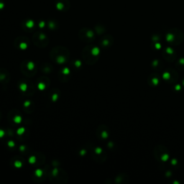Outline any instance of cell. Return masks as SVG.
<instances>
[{"instance_id": "6da1fadb", "label": "cell", "mask_w": 184, "mask_h": 184, "mask_svg": "<svg viewBox=\"0 0 184 184\" xmlns=\"http://www.w3.org/2000/svg\"><path fill=\"white\" fill-rule=\"evenodd\" d=\"M166 39L170 44L173 45H178L183 42L184 35L181 30L177 28H173L168 30L166 35Z\"/></svg>"}, {"instance_id": "7a4b0ae2", "label": "cell", "mask_w": 184, "mask_h": 184, "mask_svg": "<svg viewBox=\"0 0 184 184\" xmlns=\"http://www.w3.org/2000/svg\"><path fill=\"white\" fill-rule=\"evenodd\" d=\"M164 79L168 83H174L178 79V74L176 71L171 69V70H167L163 75Z\"/></svg>"}, {"instance_id": "3957f363", "label": "cell", "mask_w": 184, "mask_h": 184, "mask_svg": "<svg viewBox=\"0 0 184 184\" xmlns=\"http://www.w3.org/2000/svg\"><path fill=\"white\" fill-rule=\"evenodd\" d=\"M162 56L163 58L167 60L168 62H171L175 60L176 57V53L173 51V50L171 48H166L165 51L162 53Z\"/></svg>"}, {"instance_id": "277c9868", "label": "cell", "mask_w": 184, "mask_h": 184, "mask_svg": "<svg viewBox=\"0 0 184 184\" xmlns=\"http://www.w3.org/2000/svg\"><path fill=\"white\" fill-rule=\"evenodd\" d=\"M160 79H159L158 74H152L150 76H149L148 78V82L149 84L152 86H156L158 84Z\"/></svg>"}, {"instance_id": "5b68a950", "label": "cell", "mask_w": 184, "mask_h": 184, "mask_svg": "<svg viewBox=\"0 0 184 184\" xmlns=\"http://www.w3.org/2000/svg\"><path fill=\"white\" fill-rule=\"evenodd\" d=\"M152 67H153V69H155V70L158 71V70H161L162 67H163V65H162V63H160L159 60H156L153 62V64H152Z\"/></svg>"}, {"instance_id": "8992f818", "label": "cell", "mask_w": 184, "mask_h": 184, "mask_svg": "<svg viewBox=\"0 0 184 184\" xmlns=\"http://www.w3.org/2000/svg\"><path fill=\"white\" fill-rule=\"evenodd\" d=\"M176 67L180 70H183L184 69V58H180L176 64Z\"/></svg>"}, {"instance_id": "52a82bcc", "label": "cell", "mask_w": 184, "mask_h": 184, "mask_svg": "<svg viewBox=\"0 0 184 184\" xmlns=\"http://www.w3.org/2000/svg\"><path fill=\"white\" fill-rule=\"evenodd\" d=\"M99 52H100L99 48L95 47L92 49V55H97L99 54Z\"/></svg>"}, {"instance_id": "ba28073f", "label": "cell", "mask_w": 184, "mask_h": 184, "mask_svg": "<svg viewBox=\"0 0 184 184\" xmlns=\"http://www.w3.org/2000/svg\"><path fill=\"white\" fill-rule=\"evenodd\" d=\"M14 121H15V122L17 123V124H19V123H20L21 121H22V117H21L20 116H16V117H14Z\"/></svg>"}, {"instance_id": "9c48e42d", "label": "cell", "mask_w": 184, "mask_h": 184, "mask_svg": "<svg viewBox=\"0 0 184 184\" xmlns=\"http://www.w3.org/2000/svg\"><path fill=\"white\" fill-rule=\"evenodd\" d=\"M27 88H28V86H27L26 83H23L19 86V89H20L22 92H25V91L27 90Z\"/></svg>"}, {"instance_id": "30bf717a", "label": "cell", "mask_w": 184, "mask_h": 184, "mask_svg": "<svg viewBox=\"0 0 184 184\" xmlns=\"http://www.w3.org/2000/svg\"><path fill=\"white\" fill-rule=\"evenodd\" d=\"M65 60H66V59L63 56L58 57V59H57V61H58V63H63L64 62H65Z\"/></svg>"}, {"instance_id": "8fae6325", "label": "cell", "mask_w": 184, "mask_h": 184, "mask_svg": "<svg viewBox=\"0 0 184 184\" xmlns=\"http://www.w3.org/2000/svg\"><path fill=\"white\" fill-rule=\"evenodd\" d=\"M28 68L29 70H33L34 68H35V64H34L33 62H29L28 63Z\"/></svg>"}, {"instance_id": "7c38bea8", "label": "cell", "mask_w": 184, "mask_h": 184, "mask_svg": "<svg viewBox=\"0 0 184 184\" xmlns=\"http://www.w3.org/2000/svg\"><path fill=\"white\" fill-rule=\"evenodd\" d=\"M25 129L24 127H20L17 130V133L18 134V135H22V134L25 133Z\"/></svg>"}, {"instance_id": "4fadbf2b", "label": "cell", "mask_w": 184, "mask_h": 184, "mask_svg": "<svg viewBox=\"0 0 184 184\" xmlns=\"http://www.w3.org/2000/svg\"><path fill=\"white\" fill-rule=\"evenodd\" d=\"M37 86H38V89H40V90H44L45 88V83H40Z\"/></svg>"}, {"instance_id": "5bb4252c", "label": "cell", "mask_w": 184, "mask_h": 184, "mask_svg": "<svg viewBox=\"0 0 184 184\" xmlns=\"http://www.w3.org/2000/svg\"><path fill=\"white\" fill-rule=\"evenodd\" d=\"M35 174H36L37 177H40L42 175V171H41L40 169H37L36 170V171H35Z\"/></svg>"}, {"instance_id": "9a60e30c", "label": "cell", "mask_w": 184, "mask_h": 184, "mask_svg": "<svg viewBox=\"0 0 184 184\" xmlns=\"http://www.w3.org/2000/svg\"><path fill=\"white\" fill-rule=\"evenodd\" d=\"M35 161H36V158H35V156H32V157H30V159H29V162H30V163L33 164V163H35Z\"/></svg>"}, {"instance_id": "2e32d148", "label": "cell", "mask_w": 184, "mask_h": 184, "mask_svg": "<svg viewBox=\"0 0 184 184\" xmlns=\"http://www.w3.org/2000/svg\"><path fill=\"white\" fill-rule=\"evenodd\" d=\"M27 47H28V45H27V44L25 43V42H22V43L19 45V48H20L22 50L26 49Z\"/></svg>"}, {"instance_id": "e0dca14e", "label": "cell", "mask_w": 184, "mask_h": 184, "mask_svg": "<svg viewBox=\"0 0 184 184\" xmlns=\"http://www.w3.org/2000/svg\"><path fill=\"white\" fill-rule=\"evenodd\" d=\"M22 164L20 161H16L15 162V166L16 168H19L22 167Z\"/></svg>"}, {"instance_id": "ac0fdd59", "label": "cell", "mask_w": 184, "mask_h": 184, "mask_svg": "<svg viewBox=\"0 0 184 184\" xmlns=\"http://www.w3.org/2000/svg\"><path fill=\"white\" fill-rule=\"evenodd\" d=\"M63 74H65V75L69 74H70V70H69L68 68H65V69H64L63 71Z\"/></svg>"}, {"instance_id": "d6986e66", "label": "cell", "mask_w": 184, "mask_h": 184, "mask_svg": "<svg viewBox=\"0 0 184 184\" xmlns=\"http://www.w3.org/2000/svg\"><path fill=\"white\" fill-rule=\"evenodd\" d=\"M26 25H27V27H28V28H33V25H34V23H33V21H29V22L27 23Z\"/></svg>"}, {"instance_id": "ffe728a7", "label": "cell", "mask_w": 184, "mask_h": 184, "mask_svg": "<svg viewBox=\"0 0 184 184\" xmlns=\"http://www.w3.org/2000/svg\"><path fill=\"white\" fill-rule=\"evenodd\" d=\"M58 94H53V96H52V99H53V101H56V100L58 99Z\"/></svg>"}, {"instance_id": "44dd1931", "label": "cell", "mask_w": 184, "mask_h": 184, "mask_svg": "<svg viewBox=\"0 0 184 184\" xmlns=\"http://www.w3.org/2000/svg\"><path fill=\"white\" fill-rule=\"evenodd\" d=\"M8 146L9 147H14L15 146V142L13 141H9L8 142Z\"/></svg>"}, {"instance_id": "7402d4cb", "label": "cell", "mask_w": 184, "mask_h": 184, "mask_svg": "<svg viewBox=\"0 0 184 184\" xmlns=\"http://www.w3.org/2000/svg\"><path fill=\"white\" fill-rule=\"evenodd\" d=\"M95 152H96V153H97V154H100V153H101V152H102V150H101V148L97 147L95 150Z\"/></svg>"}, {"instance_id": "603a6c76", "label": "cell", "mask_w": 184, "mask_h": 184, "mask_svg": "<svg viewBox=\"0 0 184 184\" xmlns=\"http://www.w3.org/2000/svg\"><path fill=\"white\" fill-rule=\"evenodd\" d=\"M75 65H76V67L81 66V61H79V60H76V61L75 62Z\"/></svg>"}, {"instance_id": "cb8c5ba5", "label": "cell", "mask_w": 184, "mask_h": 184, "mask_svg": "<svg viewBox=\"0 0 184 184\" xmlns=\"http://www.w3.org/2000/svg\"><path fill=\"white\" fill-rule=\"evenodd\" d=\"M101 136H102L103 138H107L108 137V134H107L106 132H103L102 134H101Z\"/></svg>"}, {"instance_id": "d4e9b609", "label": "cell", "mask_w": 184, "mask_h": 184, "mask_svg": "<svg viewBox=\"0 0 184 184\" xmlns=\"http://www.w3.org/2000/svg\"><path fill=\"white\" fill-rule=\"evenodd\" d=\"M4 135V131L3 130H0V138Z\"/></svg>"}, {"instance_id": "484cf974", "label": "cell", "mask_w": 184, "mask_h": 184, "mask_svg": "<svg viewBox=\"0 0 184 184\" xmlns=\"http://www.w3.org/2000/svg\"><path fill=\"white\" fill-rule=\"evenodd\" d=\"M30 102L29 101H25V104H24L25 107H28V106H30Z\"/></svg>"}, {"instance_id": "4316f807", "label": "cell", "mask_w": 184, "mask_h": 184, "mask_svg": "<svg viewBox=\"0 0 184 184\" xmlns=\"http://www.w3.org/2000/svg\"><path fill=\"white\" fill-rule=\"evenodd\" d=\"M87 35H88V37H93V35H93L92 32L90 31V32H89L88 33H87Z\"/></svg>"}, {"instance_id": "83f0119b", "label": "cell", "mask_w": 184, "mask_h": 184, "mask_svg": "<svg viewBox=\"0 0 184 184\" xmlns=\"http://www.w3.org/2000/svg\"><path fill=\"white\" fill-rule=\"evenodd\" d=\"M57 173H58V170H57V169L53 170V175L55 176V175H57Z\"/></svg>"}, {"instance_id": "f1b7e54d", "label": "cell", "mask_w": 184, "mask_h": 184, "mask_svg": "<svg viewBox=\"0 0 184 184\" xmlns=\"http://www.w3.org/2000/svg\"><path fill=\"white\" fill-rule=\"evenodd\" d=\"M86 153V151L84 150H81V155H83Z\"/></svg>"}, {"instance_id": "f546056e", "label": "cell", "mask_w": 184, "mask_h": 184, "mask_svg": "<svg viewBox=\"0 0 184 184\" xmlns=\"http://www.w3.org/2000/svg\"><path fill=\"white\" fill-rule=\"evenodd\" d=\"M25 146H21V147H20V150H22V151H23V150H25Z\"/></svg>"}, {"instance_id": "4dcf8cb0", "label": "cell", "mask_w": 184, "mask_h": 184, "mask_svg": "<svg viewBox=\"0 0 184 184\" xmlns=\"http://www.w3.org/2000/svg\"><path fill=\"white\" fill-rule=\"evenodd\" d=\"M45 37V35H41V36H40V38H41V39H42V38L44 39Z\"/></svg>"}]
</instances>
